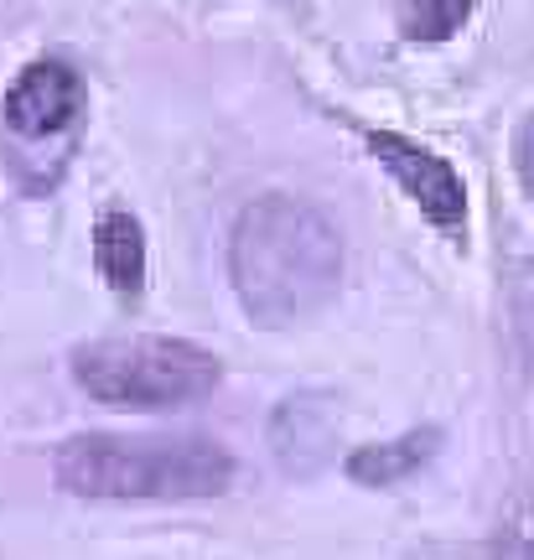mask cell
Listing matches in <instances>:
<instances>
[{
    "label": "cell",
    "instance_id": "6da1fadb",
    "mask_svg": "<svg viewBox=\"0 0 534 560\" xmlns=\"http://www.w3.org/2000/svg\"><path fill=\"white\" fill-rule=\"evenodd\" d=\"M229 280L259 327H297L337 296L343 240L312 202L270 192L239 213L229 234Z\"/></svg>",
    "mask_w": 534,
    "mask_h": 560
},
{
    "label": "cell",
    "instance_id": "7a4b0ae2",
    "mask_svg": "<svg viewBox=\"0 0 534 560\" xmlns=\"http://www.w3.org/2000/svg\"><path fill=\"white\" fill-rule=\"evenodd\" d=\"M53 478L73 499H218L234 488V457L213 436H115L83 431L53 452Z\"/></svg>",
    "mask_w": 534,
    "mask_h": 560
},
{
    "label": "cell",
    "instance_id": "3957f363",
    "mask_svg": "<svg viewBox=\"0 0 534 560\" xmlns=\"http://www.w3.org/2000/svg\"><path fill=\"white\" fill-rule=\"evenodd\" d=\"M223 369L187 338H104L73 353V384L115 410H177L213 395Z\"/></svg>",
    "mask_w": 534,
    "mask_h": 560
},
{
    "label": "cell",
    "instance_id": "277c9868",
    "mask_svg": "<svg viewBox=\"0 0 534 560\" xmlns=\"http://www.w3.org/2000/svg\"><path fill=\"white\" fill-rule=\"evenodd\" d=\"M369 151L441 234H462L467 229V187H462V177L452 172L446 156H436L420 140L395 136V130H369Z\"/></svg>",
    "mask_w": 534,
    "mask_h": 560
},
{
    "label": "cell",
    "instance_id": "5b68a950",
    "mask_svg": "<svg viewBox=\"0 0 534 560\" xmlns=\"http://www.w3.org/2000/svg\"><path fill=\"white\" fill-rule=\"evenodd\" d=\"M83 104V79L68 68L62 58H37L26 62L16 73V83L5 89V104H0V115H5V130L21 140H53V136H68L73 125H79Z\"/></svg>",
    "mask_w": 534,
    "mask_h": 560
},
{
    "label": "cell",
    "instance_id": "8992f818",
    "mask_svg": "<svg viewBox=\"0 0 534 560\" xmlns=\"http://www.w3.org/2000/svg\"><path fill=\"white\" fill-rule=\"evenodd\" d=\"M333 395L322 389H301V395H286L270 416V446H276V462L291 472V478H312L322 462L333 457Z\"/></svg>",
    "mask_w": 534,
    "mask_h": 560
},
{
    "label": "cell",
    "instance_id": "52a82bcc",
    "mask_svg": "<svg viewBox=\"0 0 534 560\" xmlns=\"http://www.w3.org/2000/svg\"><path fill=\"white\" fill-rule=\"evenodd\" d=\"M94 270L115 296H140L146 291V229L136 213L109 208L94 223Z\"/></svg>",
    "mask_w": 534,
    "mask_h": 560
},
{
    "label": "cell",
    "instance_id": "ba28073f",
    "mask_svg": "<svg viewBox=\"0 0 534 560\" xmlns=\"http://www.w3.org/2000/svg\"><path fill=\"white\" fill-rule=\"evenodd\" d=\"M441 446V431L436 425H420V431H405L395 441H374V446H358L348 452L343 472L358 482V488H395V482L416 478L420 467L436 457Z\"/></svg>",
    "mask_w": 534,
    "mask_h": 560
},
{
    "label": "cell",
    "instance_id": "9c48e42d",
    "mask_svg": "<svg viewBox=\"0 0 534 560\" xmlns=\"http://www.w3.org/2000/svg\"><path fill=\"white\" fill-rule=\"evenodd\" d=\"M477 0H410L399 11V37L405 42H446L462 32Z\"/></svg>",
    "mask_w": 534,
    "mask_h": 560
},
{
    "label": "cell",
    "instance_id": "30bf717a",
    "mask_svg": "<svg viewBox=\"0 0 534 560\" xmlns=\"http://www.w3.org/2000/svg\"><path fill=\"white\" fill-rule=\"evenodd\" d=\"M514 166H519V182H524V192L534 198V115L519 125V136H514Z\"/></svg>",
    "mask_w": 534,
    "mask_h": 560
}]
</instances>
